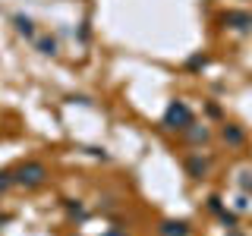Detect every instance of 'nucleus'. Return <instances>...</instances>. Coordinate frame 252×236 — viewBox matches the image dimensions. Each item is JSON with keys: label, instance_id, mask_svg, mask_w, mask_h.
I'll return each mask as SVG.
<instances>
[{"label": "nucleus", "instance_id": "nucleus-5", "mask_svg": "<svg viewBox=\"0 0 252 236\" xmlns=\"http://www.w3.org/2000/svg\"><path fill=\"white\" fill-rule=\"evenodd\" d=\"M220 139L227 142V145H243L246 142V132L240 129V126H233V123H227L224 129H220Z\"/></svg>", "mask_w": 252, "mask_h": 236}, {"label": "nucleus", "instance_id": "nucleus-13", "mask_svg": "<svg viewBox=\"0 0 252 236\" xmlns=\"http://www.w3.org/2000/svg\"><path fill=\"white\" fill-rule=\"evenodd\" d=\"M107 236H126V233H107Z\"/></svg>", "mask_w": 252, "mask_h": 236}, {"label": "nucleus", "instance_id": "nucleus-7", "mask_svg": "<svg viewBox=\"0 0 252 236\" xmlns=\"http://www.w3.org/2000/svg\"><path fill=\"white\" fill-rule=\"evenodd\" d=\"M13 22H16V31H19V35H29V38L35 35V29H32V19H26V16H16Z\"/></svg>", "mask_w": 252, "mask_h": 236}, {"label": "nucleus", "instance_id": "nucleus-2", "mask_svg": "<svg viewBox=\"0 0 252 236\" xmlns=\"http://www.w3.org/2000/svg\"><path fill=\"white\" fill-rule=\"evenodd\" d=\"M164 126L167 129H189L192 126V110H189V104H183V101H170V107L164 110Z\"/></svg>", "mask_w": 252, "mask_h": 236}, {"label": "nucleus", "instance_id": "nucleus-3", "mask_svg": "<svg viewBox=\"0 0 252 236\" xmlns=\"http://www.w3.org/2000/svg\"><path fill=\"white\" fill-rule=\"evenodd\" d=\"M220 22L236 29V31H252V13L249 10H227L224 16H220Z\"/></svg>", "mask_w": 252, "mask_h": 236}, {"label": "nucleus", "instance_id": "nucleus-1", "mask_svg": "<svg viewBox=\"0 0 252 236\" xmlns=\"http://www.w3.org/2000/svg\"><path fill=\"white\" fill-rule=\"evenodd\" d=\"M13 179H16V186H22V189H38L47 179V167L41 161H26L13 170Z\"/></svg>", "mask_w": 252, "mask_h": 236}, {"label": "nucleus", "instance_id": "nucleus-4", "mask_svg": "<svg viewBox=\"0 0 252 236\" xmlns=\"http://www.w3.org/2000/svg\"><path fill=\"white\" fill-rule=\"evenodd\" d=\"M186 173H189L192 179H202L205 173H208V161H205L202 154H189V157H186Z\"/></svg>", "mask_w": 252, "mask_h": 236}, {"label": "nucleus", "instance_id": "nucleus-6", "mask_svg": "<svg viewBox=\"0 0 252 236\" xmlns=\"http://www.w3.org/2000/svg\"><path fill=\"white\" fill-rule=\"evenodd\" d=\"M161 236H189V224L186 220H164Z\"/></svg>", "mask_w": 252, "mask_h": 236}, {"label": "nucleus", "instance_id": "nucleus-10", "mask_svg": "<svg viewBox=\"0 0 252 236\" xmlns=\"http://www.w3.org/2000/svg\"><path fill=\"white\" fill-rule=\"evenodd\" d=\"M38 47H41V54H54V51H57V41H54V38H41Z\"/></svg>", "mask_w": 252, "mask_h": 236}, {"label": "nucleus", "instance_id": "nucleus-9", "mask_svg": "<svg viewBox=\"0 0 252 236\" xmlns=\"http://www.w3.org/2000/svg\"><path fill=\"white\" fill-rule=\"evenodd\" d=\"M183 132H189L192 142H205V139H208V129H205V126H202V129H192V126H189V129H183Z\"/></svg>", "mask_w": 252, "mask_h": 236}, {"label": "nucleus", "instance_id": "nucleus-8", "mask_svg": "<svg viewBox=\"0 0 252 236\" xmlns=\"http://www.w3.org/2000/svg\"><path fill=\"white\" fill-rule=\"evenodd\" d=\"M10 186H16V179H13V173L10 170H0V195L6 192Z\"/></svg>", "mask_w": 252, "mask_h": 236}, {"label": "nucleus", "instance_id": "nucleus-12", "mask_svg": "<svg viewBox=\"0 0 252 236\" xmlns=\"http://www.w3.org/2000/svg\"><path fill=\"white\" fill-rule=\"evenodd\" d=\"M243 189H252V173H243Z\"/></svg>", "mask_w": 252, "mask_h": 236}, {"label": "nucleus", "instance_id": "nucleus-11", "mask_svg": "<svg viewBox=\"0 0 252 236\" xmlns=\"http://www.w3.org/2000/svg\"><path fill=\"white\" fill-rule=\"evenodd\" d=\"M205 63H208L205 57H192V60H189V69H199V66H205Z\"/></svg>", "mask_w": 252, "mask_h": 236}]
</instances>
